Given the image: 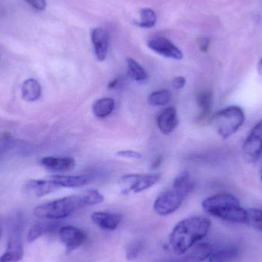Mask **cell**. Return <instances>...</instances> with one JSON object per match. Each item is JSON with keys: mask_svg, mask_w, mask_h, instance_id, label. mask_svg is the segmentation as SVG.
Instances as JSON below:
<instances>
[{"mask_svg": "<svg viewBox=\"0 0 262 262\" xmlns=\"http://www.w3.org/2000/svg\"><path fill=\"white\" fill-rule=\"evenodd\" d=\"M162 160H163V158L161 157H157V160H155V162H154V164H152V167L157 168L161 164Z\"/></svg>", "mask_w": 262, "mask_h": 262, "instance_id": "34", "label": "cell"}, {"mask_svg": "<svg viewBox=\"0 0 262 262\" xmlns=\"http://www.w3.org/2000/svg\"><path fill=\"white\" fill-rule=\"evenodd\" d=\"M243 155L249 162L258 160L262 152V121L251 130L243 147Z\"/></svg>", "mask_w": 262, "mask_h": 262, "instance_id": "6", "label": "cell"}, {"mask_svg": "<svg viewBox=\"0 0 262 262\" xmlns=\"http://www.w3.org/2000/svg\"><path fill=\"white\" fill-rule=\"evenodd\" d=\"M91 217L96 226L107 231L115 230L123 220V215L121 214L107 212H95Z\"/></svg>", "mask_w": 262, "mask_h": 262, "instance_id": "16", "label": "cell"}, {"mask_svg": "<svg viewBox=\"0 0 262 262\" xmlns=\"http://www.w3.org/2000/svg\"><path fill=\"white\" fill-rule=\"evenodd\" d=\"M212 252L213 248L209 243H196L183 258L169 262H203L209 259Z\"/></svg>", "mask_w": 262, "mask_h": 262, "instance_id": "14", "label": "cell"}, {"mask_svg": "<svg viewBox=\"0 0 262 262\" xmlns=\"http://www.w3.org/2000/svg\"><path fill=\"white\" fill-rule=\"evenodd\" d=\"M239 251L235 246H229L212 252L209 258V262H231L238 258Z\"/></svg>", "mask_w": 262, "mask_h": 262, "instance_id": "21", "label": "cell"}, {"mask_svg": "<svg viewBox=\"0 0 262 262\" xmlns=\"http://www.w3.org/2000/svg\"><path fill=\"white\" fill-rule=\"evenodd\" d=\"M261 180H262V176H261Z\"/></svg>", "mask_w": 262, "mask_h": 262, "instance_id": "37", "label": "cell"}, {"mask_svg": "<svg viewBox=\"0 0 262 262\" xmlns=\"http://www.w3.org/2000/svg\"><path fill=\"white\" fill-rule=\"evenodd\" d=\"M157 124L165 135H169L173 132L179 124L178 113L176 107H166L157 116Z\"/></svg>", "mask_w": 262, "mask_h": 262, "instance_id": "12", "label": "cell"}, {"mask_svg": "<svg viewBox=\"0 0 262 262\" xmlns=\"http://www.w3.org/2000/svg\"><path fill=\"white\" fill-rule=\"evenodd\" d=\"M118 157H124V158L135 159V160H140L142 158V154L137 151L131 150H121L116 152Z\"/></svg>", "mask_w": 262, "mask_h": 262, "instance_id": "29", "label": "cell"}, {"mask_svg": "<svg viewBox=\"0 0 262 262\" xmlns=\"http://www.w3.org/2000/svg\"><path fill=\"white\" fill-rule=\"evenodd\" d=\"M127 72L129 76L137 82L145 81L148 78V75L145 69L133 58H127Z\"/></svg>", "mask_w": 262, "mask_h": 262, "instance_id": "23", "label": "cell"}, {"mask_svg": "<svg viewBox=\"0 0 262 262\" xmlns=\"http://www.w3.org/2000/svg\"><path fill=\"white\" fill-rule=\"evenodd\" d=\"M244 112L238 106H229L217 112L212 118L217 132L223 138L227 139L239 130L244 124Z\"/></svg>", "mask_w": 262, "mask_h": 262, "instance_id": "4", "label": "cell"}, {"mask_svg": "<svg viewBox=\"0 0 262 262\" xmlns=\"http://www.w3.org/2000/svg\"><path fill=\"white\" fill-rule=\"evenodd\" d=\"M86 207L83 193L58 199L45 204L40 205L34 209V213L41 220L57 221L67 218L81 208Z\"/></svg>", "mask_w": 262, "mask_h": 262, "instance_id": "3", "label": "cell"}, {"mask_svg": "<svg viewBox=\"0 0 262 262\" xmlns=\"http://www.w3.org/2000/svg\"><path fill=\"white\" fill-rule=\"evenodd\" d=\"M41 95L40 83L33 78L26 80L21 85V96L28 102H34L39 99Z\"/></svg>", "mask_w": 262, "mask_h": 262, "instance_id": "18", "label": "cell"}, {"mask_svg": "<svg viewBox=\"0 0 262 262\" xmlns=\"http://www.w3.org/2000/svg\"><path fill=\"white\" fill-rule=\"evenodd\" d=\"M92 41L96 58L99 61H104L107 58L110 41L108 33L102 28H96L92 31Z\"/></svg>", "mask_w": 262, "mask_h": 262, "instance_id": "13", "label": "cell"}, {"mask_svg": "<svg viewBox=\"0 0 262 262\" xmlns=\"http://www.w3.org/2000/svg\"><path fill=\"white\" fill-rule=\"evenodd\" d=\"M115 107V101L113 98H100L94 102L92 111L97 118H105L112 115Z\"/></svg>", "mask_w": 262, "mask_h": 262, "instance_id": "20", "label": "cell"}, {"mask_svg": "<svg viewBox=\"0 0 262 262\" xmlns=\"http://www.w3.org/2000/svg\"><path fill=\"white\" fill-rule=\"evenodd\" d=\"M186 80L184 77L183 76H177L172 80V87L177 90H180V89H183L186 85Z\"/></svg>", "mask_w": 262, "mask_h": 262, "instance_id": "31", "label": "cell"}, {"mask_svg": "<svg viewBox=\"0 0 262 262\" xmlns=\"http://www.w3.org/2000/svg\"><path fill=\"white\" fill-rule=\"evenodd\" d=\"M143 244L140 240H134L131 242L126 251V258L129 261L136 259L143 250Z\"/></svg>", "mask_w": 262, "mask_h": 262, "instance_id": "28", "label": "cell"}, {"mask_svg": "<svg viewBox=\"0 0 262 262\" xmlns=\"http://www.w3.org/2000/svg\"><path fill=\"white\" fill-rule=\"evenodd\" d=\"M257 70H258L260 76L262 77V58L260 59V61H258V66H257Z\"/></svg>", "mask_w": 262, "mask_h": 262, "instance_id": "35", "label": "cell"}, {"mask_svg": "<svg viewBox=\"0 0 262 262\" xmlns=\"http://www.w3.org/2000/svg\"><path fill=\"white\" fill-rule=\"evenodd\" d=\"M41 164L50 172H66L75 168V160L72 157H46L41 159Z\"/></svg>", "mask_w": 262, "mask_h": 262, "instance_id": "15", "label": "cell"}, {"mask_svg": "<svg viewBox=\"0 0 262 262\" xmlns=\"http://www.w3.org/2000/svg\"><path fill=\"white\" fill-rule=\"evenodd\" d=\"M140 21L136 23L141 28H152L157 23V15L155 12L149 8H144L140 10Z\"/></svg>", "mask_w": 262, "mask_h": 262, "instance_id": "26", "label": "cell"}, {"mask_svg": "<svg viewBox=\"0 0 262 262\" xmlns=\"http://www.w3.org/2000/svg\"><path fill=\"white\" fill-rule=\"evenodd\" d=\"M61 243L66 246V253L69 254L81 247L87 239L84 231L73 226L61 227L58 232Z\"/></svg>", "mask_w": 262, "mask_h": 262, "instance_id": "7", "label": "cell"}, {"mask_svg": "<svg viewBox=\"0 0 262 262\" xmlns=\"http://www.w3.org/2000/svg\"><path fill=\"white\" fill-rule=\"evenodd\" d=\"M60 189L59 186L51 180H29L23 184L21 192L32 198H39L52 193Z\"/></svg>", "mask_w": 262, "mask_h": 262, "instance_id": "9", "label": "cell"}, {"mask_svg": "<svg viewBox=\"0 0 262 262\" xmlns=\"http://www.w3.org/2000/svg\"><path fill=\"white\" fill-rule=\"evenodd\" d=\"M212 223L205 216H192L179 222L169 235V244L177 255H184L209 233Z\"/></svg>", "mask_w": 262, "mask_h": 262, "instance_id": "1", "label": "cell"}, {"mask_svg": "<svg viewBox=\"0 0 262 262\" xmlns=\"http://www.w3.org/2000/svg\"><path fill=\"white\" fill-rule=\"evenodd\" d=\"M148 47L156 53L175 60H181L183 58L182 51L173 44L170 40L163 37L152 38L148 41Z\"/></svg>", "mask_w": 262, "mask_h": 262, "instance_id": "10", "label": "cell"}, {"mask_svg": "<svg viewBox=\"0 0 262 262\" xmlns=\"http://www.w3.org/2000/svg\"><path fill=\"white\" fill-rule=\"evenodd\" d=\"M118 83H119V78H115V79L112 80L111 82H109L108 88L109 89H115V88L118 86Z\"/></svg>", "mask_w": 262, "mask_h": 262, "instance_id": "33", "label": "cell"}, {"mask_svg": "<svg viewBox=\"0 0 262 262\" xmlns=\"http://www.w3.org/2000/svg\"><path fill=\"white\" fill-rule=\"evenodd\" d=\"M23 245L21 229L15 228L9 234V242L6 252L0 256V262H18L23 258Z\"/></svg>", "mask_w": 262, "mask_h": 262, "instance_id": "8", "label": "cell"}, {"mask_svg": "<svg viewBox=\"0 0 262 262\" xmlns=\"http://www.w3.org/2000/svg\"><path fill=\"white\" fill-rule=\"evenodd\" d=\"M58 226H59L58 223L55 221H51V220H49V222H44V223H40L35 225L29 229L27 235L28 242L29 243H33L35 240L39 238L41 235L56 230Z\"/></svg>", "mask_w": 262, "mask_h": 262, "instance_id": "19", "label": "cell"}, {"mask_svg": "<svg viewBox=\"0 0 262 262\" xmlns=\"http://www.w3.org/2000/svg\"><path fill=\"white\" fill-rule=\"evenodd\" d=\"M172 95L168 90L156 91L148 97V104L154 107H162L166 105L170 101Z\"/></svg>", "mask_w": 262, "mask_h": 262, "instance_id": "24", "label": "cell"}, {"mask_svg": "<svg viewBox=\"0 0 262 262\" xmlns=\"http://www.w3.org/2000/svg\"><path fill=\"white\" fill-rule=\"evenodd\" d=\"M199 47L203 52H206L209 50L210 39L209 38H201L199 39Z\"/></svg>", "mask_w": 262, "mask_h": 262, "instance_id": "32", "label": "cell"}, {"mask_svg": "<svg viewBox=\"0 0 262 262\" xmlns=\"http://www.w3.org/2000/svg\"><path fill=\"white\" fill-rule=\"evenodd\" d=\"M49 180L56 183L60 188H79L89 182L86 176L53 175L49 177Z\"/></svg>", "mask_w": 262, "mask_h": 262, "instance_id": "17", "label": "cell"}, {"mask_svg": "<svg viewBox=\"0 0 262 262\" xmlns=\"http://www.w3.org/2000/svg\"><path fill=\"white\" fill-rule=\"evenodd\" d=\"M2 235H3V229H2L1 226H0V238H1Z\"/></svg>", "mask_w": 262, "mask_h": 262, "instance_id": "36", "label": "cell"}, {"mask_svg": "<svg viewBox=\"0 0 262 262\" xmlns=\"http://www.w3.org/2000/svg\"><path fill=\"white\" fill-rule=\"evenodd\" d=\"M161 178L160 174H131L124 177L125 181L133 180L130 190L134 193L143 192L152 187L156 183H158Z\"/></svg>", "mask_w": 262, "mask_h": 262, "instance_id": "11", "label": "cell"}, {"mask_svg": "<svg viewBox=\"0 0 262 262\" xmlns=\"http://www.w3.org/2000/svg\"><path fill=\"white\" fill-rule=\"evenodd\" d=\"M247 211L246 224L262 231V209H249Z\"/></svg>", "mask_w": 262, "mask_h": 262, "instance_id": "27", "label": "cell"}, {"mask_svg": "<svg viewBox=\"0 0 262 262\" xmlns=\"http://www.w3.org/2000/svg\"><path fill=\"white\" fill-rule=\"evenodd\" d=\"M172 186H173V189L181 191L186 195H189L194 188V183L191 178L190 173L186 170L180 172L174 179Z\"/></svg>", "mask_w": 262, "mask_h": 262, "instance_id": "22", "label": "cell"}, {"mask_svg": "<svg viewBox=\"0 0 262 262\" xmlns=\"http://www.w3.org/2000/svg\"><path fill=\"white\" fill-rule=\"evenodd\" d=\"M26 2L37 10H44L46 7V0H26Z\"/></svg>", "mask_w": 262, "mask_h": 262, "instance_id": "30", "label": "cell"}, {"mask_svg": "<svg viewBox=\"0 0 262 262\" xmlns=\"http://www.w3.org/2000/svg\"><path fill=\"white\" fill-rule=\"evenodd\" d=\"M187 195L181 191L172 189L163 192L154 202V209L160 215H168L175 212L184 202Z\"/></svg>", "mask_w": 262, "mask_h": 262, "instance_id": "5", "label": "cell"}, {"mask_svg": "<svg viewBox=\"0 0 262 262\" xmlns=\"http://www.w3.org/2000/svg\"><path fill=\"white\" fill-rule=\"evenodd\" d=\"M212 94L209 91H203L196 95V102L199 107L201 109V115L203 118L207 116L212 108Z\"/></svg>", "mask_w": 262, "mask_h": 262, "instance_id": "25", "label": "cell"}, {"mask_svg": "<svg viewBox=\"0 0 262 262\" xmlns=\"http://www.w3.org/2000/svg\"><path fill=\"white\" fill-rule=\"evenodd\" d=\"M202 206L209 215L229 223H246L247 220V211L242 207L238 199L231 194L212 195L203 200Z\"/></svg>", "mask_w": 262, "mask_h": 262, "instance_id": "2", "label": "cell"}]
</instances>
